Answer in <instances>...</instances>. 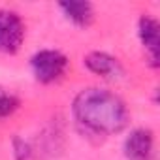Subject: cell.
Returning <instances> with one entry per match:
<instances>
[{
	"instance_id": "obj_1",
	"label": "cell",
	"mask_w": 160,
	"mask_h": 160,
	"mask_svg": "<svg viewBox=\"0 0 160 160\" xmlns=\"http://www.w3.org/2000/svg\"><path fill=\"white\" fill-rule=\"evenodd\" d=\"M72 113L83 132L91 136H113L128 124V109L124 102L98 87L83 89L73 100Z\"/></svg>"
},
{
	"instance_id": "obj_2",
	"label": "cell",
	"mask_w": 160,
	"mask_h": 160,
	"mask_svg": "<svg viewBox=\"0 0 160 160\" xmlns=\"http://www.w3.org/2000/svg\"><path fill=\"white\" fill-rule=\"evenodd\" d=\"M30 68H32L34 77L40 83L49 85V83H55V81L64 77V73L68 70V58L60 51L42 49L36 55H32Z\"/></svg>"
},
{
	"instance_id": "obj_3",
	"label": "cell",
	"mask_w": 160,
	"mask_h": 160,
	"mask_svg": "<svg viewBox=\"0 0 160 160\" xmlns=\"http://www.w3.org/2000/svg\"><path fill=\"white\" fill-rule=\"evenodd\" d=\"M25 40L23 19L10 10H0V53L15 55Z\"/></svg>"
},
{
	"instance_id": "obj_4",
	"label": "cell",
	"mask_w": 160,
	"mask_h": 160,
	"mask_svg": "<svg viewBox=\"0 0 160 160\" xmlns=\"http://www.w3.org/2000/svg\"><path fill=\"white\" fill-rule=\"evenodd\" d=\"M124 156L128 160H152L154 154V136L149 128H136L128 134L122 145Z\"/></svg>"
},
{
	"instance_id": "obj_5",
	"label": "cell",
	"mask_w": 160,
	"mask_h": 160,
	"mask_svg": "<svg viewBox=\"0 0 160 160\" xmlns=\"http://www.w3.org/2000/svg\"><path fill=\"white\" fill-rule=\"evenodd\" d=\"M85 66L92 73H96V75H100L104 79H111V81L121 79L122 73H124L119 58L113 57V55H109V53H104V51H92V53H89L85 57Z\"/></svg>"
},
{
	"instance_id": "obj_6",
	"label": "cell",
	"mask_w": 160,
	"mask_h": 160,
	"mask_svg": "<svg viewBox=\"0 0 160 160\" xmlns=\"http://www.w3.org/2000/svg\"><path fill=\"white\" fill-rule=\"evenodd\" d=\"M158 30H160V27H158L156 19H152L149 15L139 17L138 34H139L143 49L149 55V62H151L152 68H158V51H160V34H158Z\"/></svg>"
},
{
	"instance_id": "obj_7",
	"label": "cell",
	"mask_w": 160,
	"mask_h": 160,
	"mask_svg": "<svg viewBox=\"0 0 160 160\" xmlns=\"http://www.w3.org/2000/svg\"><path fill=\"white\" fill-rule=\"evenodd\" d=\"M58 8L62 10L66 19H70L77 27H89L94 19V8L91 2H73V0H70V2H60Z\"/></svg>"
},
{
	"instance_id": "obj_8",
	"label": "cell",
	"mask_w": 160,
	"mask_h": 160,
	"mask_svg": "<svg viewBox=\"0 0 160 160\" xmlns=\"http://www.w3.org/2000/svg\"><path fill=\"white\" fill-rule=\"evenodd\" d=\"M19 109V98L0 87V119H6Z\"/></svg>"
},
{
	"instance_id": "obj_9",
	"label": "cell",
	"mask_w": 160,
	"mask_h": 160,
	"mask_svg": "<svg viewBox=\"0 0 160 160\" xmlns=\"http://www.w3.org/2000/svg\"><path fill=\"white\" fill-rule=\"evenodd\" d=\"M13 149H15V160H30L32 158V149L25 139H15Z\"/></svg>"
}]
</instances>
